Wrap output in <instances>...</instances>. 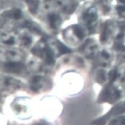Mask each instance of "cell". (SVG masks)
<instances>
[{
	"mask_svg": "<svg viewBox=\"0 0 125 125\" xmlns=\"http://www.w3.org/2000/svg\"><path fill=\"white\" fill-rule=\"evenodd\" d=\"M104 93L103 98L105 99V101H109L110 99L116 98L118 96V93L113 88H107Z\"/></svg>",
	"mask_w": 125,
	"mask_h": 125,
	"instance_id": "obj_6",
	"label": "cell"
},
{
	"mask_svg": "<svg viewBox=\"0 0 125 125\" xmlns=\"http://www.w3.org/2000/svg\"><path fill=\"white\" fill-rule=\"evenodd\" d=\"M30 84L31 88L34 91L39 92L48 88L50 83L45 78L40 76H36L32 79Z\"/></svg>",
	"mask_w": 125,
	"mask_h": 125,
	"instance_id": "obj_1",
	"label": "cell"
},
{
	"mask_svg": "<svg viewBox=\"0 0 125 125\" xmlns=\"http://www.w3.org/2000/svg\"><path fill=\"white\" fill-rule=\"evenodd\" d=\"M22 44L25 46H28L30 45V44L32 42V38L29 34L25 33L22 36Z\"/></svg>",
	"mask_w": 125,
	"mask_h": 125,
	"instance_id": "obj_9",
	"label": "cell"
},
{
	"mask_svg": "<svg viewBox=\"0 0 125 125\" xmlns=\"http://www.w3.org/2000/svg\"><path fill=\"white\" fill-rule=\"evenodd\" d=\"M4 68L8 72L13 73H21L24 70V66L19 62H9L4 64Z\"/></svg>",
	"mask_w": 125,
	"mask_h": 125,
	"instance_id": "obj_3",
	"label": "cell"
},
{
	"mask_svg": "<svg viewBox=\"0 0 125 125\" xmlns=\"http://www.w3.org/2000/svg\"><path fill=\"white\" fill-rule=\"evenodd\" d=\"M97 10L94 8L88 9L83 16V20L85 24L91 25L94 23L97 19Z\"/></svg>",
	"mask_w": 125,
	"mask_h": 125,
	"instance_id": "obj_2",
	"label": "cell"
},
{
	"mask_svg": "<svg viewBox=\"0 0 125 125\" xmlns=\"http://www.w3.org/2000/svg\"><path fill=\"white\" fill-rule=\"evenodd\" d=\"M117 9L119 12H125V6H118Z\"/></svg>",
	"mask_w": 125,
	"mask_h": 125,
	"instance_id": "obj_12",
	"label": "cell"
},
{
	"mask_svg": "<svg viewBox=\"0 0 125 125\" xmlns=\"http://www.w3.org/2000/svg\"><path fill=\"white\" fill-rule=\"evenodd\" d=\"M4 43L6 44H8V45H12V44L15 43V40H14V38H10L6 40L5 41H4Z\"/></svg>",
	"mask_w": 125,
	"mask_h": 125,
	"instance_id": "obj_11",
	"label": "cell"
},
{
	"mask_svg": "<svg viewBox=\"0 0 125 125\" xmlns=\"http://www.w3.org/2000/svg\"><path fill=\"white\" fill-rule=\"evenodd\" d=\"M97 49V44L92 41H88L84 46L83 50L88 57H91L94 54Z\"/></svg>",
	"mask_w": 125,
	"mask_h": 125,
	"instance_id": "obj_5",
	"label": "cell"
},
{
	"mask_svg": "<svg viewBox=\"0 0 125 125\" xmlns=\"http://www.w3.org/2000/svg\"><path fill=\"white\" fill-rule=\"evenodd\" d=\"M110 55L109 52L107 51H103L101 52L100 55V63H102V64H108V62H109V60H110Z\"/></svg>",
	"mask_w": 125,
	"mask_h": 125,
	"instance_id": "obj_8",
	"label": "cell"
},
{
	"mask_svg": "<svg viewBox=\"0 0 125 125\" xmlns=\"http://www.w3.org/2000/svg\"><path fill=\"white\" fill-rule=\"evenodd\" d=\"M121 3H125V0H119Z\"/></svg>",
	"mask_w": 125,
	"mask_h": 125,
	"instance_id": "obj_13",
	"label": "cell"
},
{
	"mask_svg": "<svg viewBox=\"0 0 125 125\" xmlns=\"http://www.w3.org/2000/svg\"><path fill=\"white\" fill-rule=\"evenodd\" d=\"M6 16L11 19L18 20L22 17V12L18 9H14L6 12Z\"/></svg>",
	"mask_w": 125,
	"mask_h": 125,
	"instance_id": "obj_7",
	"label": "cell"
},
{
	"mask_svg": "<svg viewBox=\"0 0 125 125\" xmlns=\"http://www.w3.org/2000/svg\"><path fill=\"white\" fill-rule=\"evenodd\" d=\"M97 80H99L100 82H103L105 80V72H103V70H100L99 72L97 73Z\"/></svg>",
	"mask_w": 125,
	"mask_h": 125,
	"instance_id": "obj_10",
	"label": "cell"
},
{
	"mask_svg": "<svg viewBox=\"0 0 125 125\" xmlns=\"http://www.w3.org/2000/svg\"><path fill=\"white\" fill-rule=\"evenodd\" d=\"M48 23L52 28L54 29H57L60 26L61 22V19L60 16L55 13H51L47 16Z\"/></svg>",
	"mask_w": 125,
	"mask_h": 125,
	"instance_id": "obj_4",
	"label": "cell"
}]
</instances>
